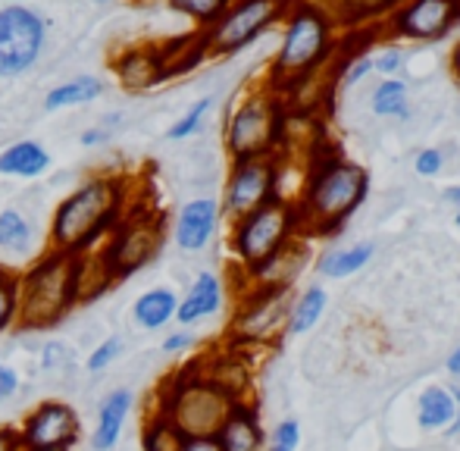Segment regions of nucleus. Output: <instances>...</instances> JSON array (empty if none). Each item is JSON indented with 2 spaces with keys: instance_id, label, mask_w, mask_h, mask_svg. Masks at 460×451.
<instances>
[{
  "instance_id": "79ce46f5",
  "label": "nucleus",
  "mask_w": 460,
  "mask_h": 451,
  "mask_svg": "<svg viewBox=\"0 0 460 451\" xmlns=\"http://www.w3.org/2000/svg\"><path fill=\"white\" fill-rule=\"evenodd\" d=\"M191 345H194V336H191V332H188V330H179V332H170V336L164 339L160 351H164V354H185Z\"/></svg>"
},
{
  "instance_id": "20e7f679",
  "label": "nucleus",
  "mask_w": 460,
  "mask_h": 451,
  "mask_svg": "<svg viewBox=\"0 0 460 451\" xmlns=\"http://www.w3.org/2000/svg\"><path fill=\"white\" fill-rule=\"evenodd\" d=\"M19 314L16 326L29 332L54 330L79 307V257L44 251L16 276Z\"/></svg>"
},
{
  "instance_id": "423d86ee",
  "label": "nucleus",
  "mask_w": 460,
  "mask_h": 451,
  "mask_svg": "<svg viewBox=\"0 0 460 451\" xmlns=\"http://www.w3.org/2000/svg\"><path fill=\"white\" fill-rule=\"evenodd\" d=\"M288 116L285 98L270 92L267 85L244 94L235 111L226 119V154L232 160H254V157H276L282 154L285 135H288Z\"/></svg>"
},
{
  "instance_id": "603ef678",
  "label": "nucleus",
  "mask_w": 460,
  "mask_h": 451,
  "mask_svg": "<svg viewBox=\"0 0 460 451\" xmlns=\"http://www.w3.org/2000/svg\"><path fill=\"white\" fill-rule=\"evenodd\" d=\"M94 4H107V0H94Z\"/></svg>"
},
{
  "instance_id": "8fccbe9b",
  "label": "nucleus",
  "mask_w": 460,
  "mask_h": 451,
  "mask_svg": "<svg viewBox=\"0 0 460 451\" xmlns=\"http://www.w3.org/2000/svg\"><path fill=\"white\" fill-rule=\"evenodd\" d=\"M445 198H448V201L455 204V208H460V185H455V189H448V195H445Z\"/></svg>"
},
{
  "instance_id": "a878e982",
  "label": "nucleus",
  "mask_w": 460,
  "mask_h": 451,
  "mask_svg": "<svg viewBox=\"0 0 460 451\" xmlns=\"http://www.w3.org/2000/svg\"><path fill=\"white\" fill-rule=\"evenodd\" d=\"M103 94V79L97 75H75V79L57 85L54 92L44 98V111H66V107H79V104H92Z\"/></svg>"
},
{
  "instance_id": "7ed1b4c3",
  "label": "nucleus",
  "mask_w": 460,
  "mask_h": 451,
  "mask_svg": "<svg viewBox=\"0 0 460 451\" xmlns=\"http://www.w3.org/2000/svg\"><path fill=\"white\" fill-rule=\"evenodd\" d=\"M369 176L360 164L341 154H316L307 166L301 195L295 198L301 235H329L364 204Z\"/></svg>"
},
{
  "instance_id": "c85d7f7f",
  "label": "nucleus",
  "mask_w": 460,
  "mask_h": 451,
  "mask_svg": "<svg viewBox=\"0 0 460 451\" xmlns=\"http://www.w3.org/2000/svg\"><path fill=\"white\" fill-rule=\"evenodd\" d=\"M376 116H385V119H407L411 116V101H407V85L401 79H382L373 88V98H369Z\"/></svg>"
},
{
  "instance_id": "393cba45",
  "label": "nucleus",
  "mask_w": 460,
  "mask_h": 451,
  "mask_svg": "<svg viewBox=\"0 0 460 451\" xmlns=\"http://www.w3.org/2000/svg\"><path fill=\"white\" fill-rule=\"evenodd\" d=\"M323 311H326V288L323 286L304 288L297 298H291L285 332H288V336H304V332H310L316 323H320Z\"/></svg>"
},
{
  "instance_id": "5701e85b",
  "label": "nucleus",
  "mask_w": 460,
  "mask_h": 451,
  "mask_svg": "<svg viewBox=\"0 0 460 451\" xmlns=\"http://www.w3.org/2000/svg\"><path fill=\"white\" fill-rule=\"evenodd\" d=\"M176 307H179V295L166 286H157V288H147L135 298L132 305V320L138 330H147V332H157L164 330L166 323L176 320Z\"/></svg>"
},
{
  "instance_id": "a211bd4d",
  "label": "nucleus",
  "mask_w": 460,
  "mask_h": 451,
  "mask_svg": "<svg viewBox=\"0 0 460 451\" xmlns=\"http://www.w3.org/2000/svg\"><path fill=\"white\" fill-rule=\"evenodd\" d=\"M219 220H223L219 201H213V198H194V201H188L179 210L176 223H172V238H176L179 251H188V254L204 251L213 242V235H217Z\"/></svg>"
},
{
  "instance_id": "cd10ccee",
  "label": "nucleus",
  "mask_w": 460,
  "mask_h": 451,
  "mask_svg": "<svg viewBox=\"0 0 460 451\" xmlns=\"http://www.w3.org/2000/svg\"><path fill=\"white\" fill-rule=\"evenodd\" d=\"M373 257V244H354V248H341V251H326V254L316 261V270L320 276H329V279H345V276H354L358 270H364Z\"/></svg>"
},
{
  "instance_id": "3c124183",
  "label": "nucleus",
  "mask_w": 460,
  "mask_h": 451,
  "mask_svg": "<svg viewBox=\"0 0 460 451\" xmlns=\"http://www.w3.org/2000/svg\"><path fill=\"white\" fill-rule=\"evenodd\" d=\"M6 273H10V270H6V267H4V263H0V279H4V276H6Z\"/></svg>"
},
{
  "instance_id": "b1692460",
  "label": "nucleus",
  "mask_w": 460,
  "mask_h": 451,
  "mask_svg": "<svg viewBox=\"0 0 460 451\" xmlns=\"http://www.w3.org/2000/svg\"><path fill=\"white\" fill-rule=\"evenodd\" d=\"M335 22L360 25V22H385L404 0H323Z\"/></svg>"
},
{
  "instance_id": "09e8293b",
  "label": "nucleus",
  "mask_w": 460,
  "mask_h": 451,
  "mask_svg": "<svg viewBox=\"0 0 460 451\" xmlns=\"http://www.w3.org/2000/svg\"><path fill=\"white\" fill-rule=\"evenodd\" d=\"M448 373H451V376H460V348H457V351H451V358H448Z\"/></svg>"
},
{
  "instance_id": "6ab92c4d",
  "label": "nucleus",
  "mask_w": 460,
  "mask_h": 451,
  "mask_svg": "<svg viewBox=\"0 0 460 451\" xmlns=\"http://www.w3.org/2000/svg\"><path fill=\"white\" fill-rule=\"evenodd\" d=\"M217 442L223 451H263L267 448V433L261 427L254 402H238L217 429Z\"/></svg>"
},
{
  "instance_id": "c756f323",
  "label": "nucleus",
  "mask_w": 460,
  "mask_h": 451,
  "mask_svg": "<svg viewBox=\"0 0 460 451\" xmlns=\"http://www.w3.org/2000/svg\"><path fill=\"white\" fill-rule=\"evenodd\" d=\"M182 439L185 436L166 417L154 414V411L147 414L145 427H141V448L145 451H179Z\"/></svg>"
},
{
  "instance_id": "e433bc0d",
  "label": "nucleus",
  "mask_w": 460,
  "mask_h": 451,
  "mask_svg": "<svg viewBox=\"0 0 460 451\" xmlns=\"http://www.w3.org/2000/svg\"><path fill=\"white\" fill-rule=\"evenodd\" d=\"M373 73V54H358L354 60H348L345 66H341V73H339V79H335V88H354L360 79H367V75Z\"/></svg>"
},
{
  "instance_id": "1a4fd4ad",
  "label": "nucleus",
  "mask_w": 460,
  "mask_h": 451,
  "mask_svg": "<svg viewBox=\"0 0 460 451\" xmlns=\"http://www.w3.org/2000/svg\"><path fill=\"white\" fill-rule=\"evenodd\" d=\"M160 244H164V217L141 204V208H128V214L103 238V248L97 251H101L110 276L119 282L145 270L157 257Z\"/></svg>"
},
{
  "instance_id": "0eeeda50",
  "label": "nucleus",
  "mask_w": 460,
  "mask_h": 451,
  "mask_svg": "<svg viewBox=\"0 0 460 451\" xmlns=\"http://www.w3.org/2000/svg\"><path fill=\"white\" fill-rule=\"evenodd\" d=\"M297 235H301V220H297L295 198L276 195L257 210L232 220L229 248L235 263L248 273V270L261 267L263 261H270L279 248H285Z\"/></svg>"
},
{
  "instance_id": "c9c22d12",
  "label": "nucleus",
  "mask_w": 460,
  "mask_h": 451,
  "mask_svg": "<svg viewBox=\"0 0 460 451\" xmlns=\"http://www.w3.org/2000/svg\"><path fill=\"white\" fill-rule=\"evenodd\" d=\"M38 360H41L44 373H66L73 367V348L63 345V341H44L41 351H38Z\"/></svg>"
},
{
  "instance_id": "c03bdc74",
  "label": "nucleus",
  "mask_w": 460,
  "mask_h": 451,
  "mask_svg": "<svg viewBox=\"0 0 460 451\" xmlns=\"http://www.w3.org/2000/svg\"><path fill=\"white\" fill-rule=\"evenodd\" d=\"M107 138H110V132L103 128V122H101V126H94V128H85V132L79 135V141L85 147H97V145H103Z\"/></svg>"
},
{
  "instance_id": "ea45409f",
  "label": "nucleus",
  "mask_w": 460,
  "mask_h": 451,
  "mask_svg": "<svg viewBox=\"0 0 460 451\" xmlns=\"http://www.w3.org/2000/svg\"><path fill=\"white\" fill-rule=\"evenodd\" d=\"M19 389H22V376H19V370L10 364H0V404L10 402Z\"/></svg>"
},
{
  "instance_id": "ddd939ff",
  "label": "nucleus",
  "mask_w": 460,
  "mask_h": 451,
  "mask_svg": "<svg viewBox=\"0 0 460 451\" xmlns=\"http://www.w3.org/2000/svg\"><path fill=\"white\" fill-rule=\"evenodd\" d=\"M44 19L29 6H4L0 10V75H22L35 66L44 48Z\"/></svg>"
},
{
  "instance_id": "de8ad7c7",
  "label": "nucleus",
  "mask_w": 460,
  "mask_h": 451,
  "mask_svg": "<svg viewBox=\"0 0 460 451\" xmlns=\"http://www.w3.org/2000/svg\"><path fill=\"white\" fill-rule=\"evenodd\" d=\"M448 66H451V75L460 82V38H457V44L451 48V54H448Z\"/></svg>"
},
{
  "instance_id": "f3484780",
  "label": "nucleus",
  "mask_w": 460,
  "mask_h": 451,
  "mask_svg": "<svg viewBox=\"0 0 460 451\" xmlns=\"http://www.w3.org/2000/svg\"><path fill=\"white\" fill-rule=\"evenodd\" d=\"M307 261H310L307 235L291 238L270 261H263L261 267L244 273L248 276V288H291L297 276H301V270L307 267Z\"/></svg>"
},
{
  "instance_id": "4c0bfd02",
  "label": "nucleus",
  "mask_w": 460,
  "mask_h": 451,
  "mask_svg": "<svg viewBox=\"0 0 460 451\" xmlns=\"http://www.w3.org/2000/svg\"><path fill=\"white\" fill-rule=\"evenodd\" d=\"M301 446V423L297 420H282L270 436L267 451H297Z\"/></svg>"
},
{
  "instance_id": "a19ab883",
  "label": "nucleus",
  "mask_w": 460,
  "mask_h": 451,
  "mask_svg": "<svg viewBox=\"0 0 460 451\" xmlns=\"http://www.w3.org/2000/svg\"><path fill=\"white\" fill-rule=\"evenodd\" d=\"M445 166V157L442 151H436V147H426V151L417 154V172L420 176H438Z\"/></svg>"
},
{
  "instance_id": "bb28decb",
  "label": "nucleus",
  "mask_w": 460,
  "mask_h": 451,
  "mask_svg": "<svg viewBox=\"0 0 460 451\" xmlns=\"http://www.w3.org/2000/svg\"><path fill=\"white\" fill-rule=\"evenodd\" d=\"M417 417L423 429H448V423L455 420V395H451V389L429 385L417 402Z\"/></svg>"
},
{
  "instance_id": "aec40b11",
  "label": "nucleus",
  "mask_w": 460,
  "mask_h": 451,
  "mask_svg": "<svg viewBox=\"0 0 460 451\" xmlns=\"http://www.w3.org/2000/svg\"><path fill=\"white\" fill-rule=\"evenodd\" d=\"M135 395L132 389L119 385V389L107 392L97 404V423L92 433V448L94 451H113L122 439V429H126V420L132 414Z\"/></svg>"
},
{
  "instance_id": "dca6fc26",
  "label": "nucleus",
  "mask_w": 460,
  "mask_h": 451,
  "mask_svg": "<svg viewBox=\"0 0 460 451\" xmlns=\"http://www.w3.org/2000/svg\"><path fill=\"white\" fill-rule=\"evenodd\" d=\"M113 73L119 79V85L128 88V92H147V88L170 79L160 44H141V48L119 50L113 57Z\"/></svg>"
},
{
  "instance_id": "37998d69",
  "label": "nucleus",
  "mask_w": 460,
  "mask_h": 451,
  "mask_svg": "<svg viewBox=\"0 0 460 451\" xmlns=\"http://www.w3.org/2000/svg\"><path fill=\"white\" fill-rule=\"evenodd\" d=\"M179 451H223L217 436H185Z\"/></svg>"
},
{
  "instance_id": "49530a36",
  "label": "nucleus",
  "mask_w": 460,
  "mask_h": 451,
  "mask_svg": "<svg viewBox=\"0 0 460 451\" xmlns=\"http://www.w3.org/2000/svg\"><path fill=\"white\" fill-rule=\"evenodd\" d=\"M455 395V420L448 423V436H457L460 433V389H451Z\"/></svg>"
},
{
  "instance_id": "2eb2a0df",
  "label": "nucleus",
  "mask_w": 460,
  "mask_h": 451,
  "mask_svg": "<svg viewBox=\"0 0 460 451\" xmlns=\"http://www.w3.org/2000/svg\"><path fill=\"white\" fill-rule=\"evenodd\" d=\"M198 370L210 379L217 389H223L235 402H251V385H254V367H251L248 354L242 348H223V351H210L200 360H194Z\"/></svg>"
},
{
  "instance_id": "473e14b6",
  "label": "nucleus",
  "mask_w": 460,
  "mask_h": 451,
  "mask_svg": "<svg viewBox=\"0 0 460 451\" xmlns=\"http://www.w3.org/2000/svg\"><path fill=\"white\" fill-rule=\"evenodd\" d=\"M122 351H126V339L122 336H107V339H101L97 345L88 351V358H85V370L88 373H103V370H110V367L116 364V360L122 358Z\"/></svg>"
},
{
  "instance_id": "f03ea898",
  "label": "nucleus",
  "mask_w": 460,
  "mask_h": 451,
  "mask_svg": "<svg viewBox=\"0 0 460 451\" xmlns=\"http://www.w3.org/2000/svg\"><path fill=\"white\" fill-rule=\"evenodd\" d=\"M339 54V22L323 0H291L282 19V41L270 63L267 88L276 94L295 92L310 75L323 73Z\"/></svg>"
},
{
  "instance_id": "72a5a7b5",
  "label": "nucleus",
  "mask_w": 460,
  "mask_h": 451,
  "mask_svg": "<svg viewBox=\"0 0 460 451\" xmlns=\"http://www.w3.org/2000/svg\"><path fill=\"white\" fill-rule=\"evenodd\" d=\"M210 107H213V98L194 101V104L185 111V116H179V119H176V126H170L166 138H170V141H182V138H191L194 132H200V126H204L207 113H210Z\"/></svg>"
},
{
  "instance_id": "39448f33",
  "label": "nucleus",
  "mask_w": 460,
  "mask_h": 451,
  "mask_svg": "<svg viewBox=\"0 0 460 451\" xmlns=\"http://www.w3.org/2000/svg\"><path fill=\"white\" fill-rule=\"evenodd\" d=\"M235 404V398L217 389L198 370V364H188L164 379L151 411L166 417L182 436H217V429L223 427Z\"/></svg>"
},
{
  "instance_id": "f704fd0d",
  "label": "nucleus",
  "mask_w": 460,
  "mask_h": 451,
  "mask_svg": "<svg viewBox=\"0 0 460 451\" xmlns=\"http://www.w3.org/2000/svg\"><path fill=\"white\" fill-rule=\"evenodd\" d=\"M16 314H19V295H16V276L6 273L0 279V336L6 330L16 326Z\"/></svg>"
},
{
  "instance_id": "4be33fe9",
  "label": "nucleus",
  "mask_w": 460,
  "mask_h": 451,
  "mask_svg": "<svg viewBox=\"0 0 460 451\" xmlns=\"http://www.w3.org/2000/svg\"><path fill=\"white\" fill-rule=\"evenodd\" d=\"M48 166H50V151L41 141L22 138L0 151V176L38 179L41 172H48Z\"/></svg>"
},
{
  "instance_id": "9b49d317",
  "label": "nucleus",
  "mask_w": 460,
  "mask_h": 451,
  "mask_svg": "<svg viewBox=\"0 0 460 451\" xmlns=\"http://www.w3.org/2000/svg\"><path fill=\"white\" fill-rule=\"evenodd\" d=\"M279 182H282V154L276 157H254V160H232L229 179L223 189V210L229 220L251 214L270 198L279 195Z\"/></svg>"
},
{
  "instance_id": "4468645a",
  "label": "nucleus",
  "mask_w": 460,
  "mask_h": 451,
  "mask_svg": "<svg viewBox=\"0 0 460 451\" xmlns=\"http://www.w3.org/2000/svg\"><path fill=\"white\" fill-rule=\"evenodd\" d=\"M460 22V0H404L382 22L394 41H438Z\"/></svg>"
},
{
  "instance_id": "f8f14e48",
  "label": "nucleus",
  "mask_w": 460,
  "mask_h": 451,
  "mask_svg": "<svg viewBox=\"0 0 460 451\" xmlns=\"http://www.w3.org/2000/svg\"><path fill=\"white\" fill-rule=\"evenodd\" d=\"M22 451H73L82 436V417L63 398L38 402L16 427Z\"/></svg>"
},
{
  "instance_id": "412c9836",
  "label": "nucleus",
  "mask_w": 460,
  "mask_h": 451,
  "mask_svg": "<svg viewBox=\"0 0 460 451\" xmlns=\"http://www.w3.org/2000/svg\"><path fill=\"white\" fill-rule=\"evenodd\" d=\"M223 298H226V288H223V279L217 273H198L194 282L188 286L185 298H179V307H176V323L179 326H194L200 320L213 317V314L223 307Z\"/></svg>"
},
{
  "instance_id": "6e6552de",
  "label": "nucleus",
  "mask_w": 460,
  "mask_h": 451,
  "mask_svg": "<svg viewBox=\"0 0 460 451\" xmlns=\"http://www.w3.org/2000/svg\"><path fill=\"white\" fill-rule=\"evenodd\" d=\"M291 0H232L229 10L213 25L198 31L204 57H232L251 48L273 25H282Z\"/></svg>"
},
{
  "instance_id": "5fc2aeb1",
  "label": "nucleus",
  "mask_w": 460,
  "mask_h": 451,
  "mask_svg": "<svg viewBox=\"0 0 460 451\" xmlns=\"http://www.w3.org/2000/svg\"><path fill=\"white\" fill-rule=\"evenodd\" d=\"M0 364H4V360H0Z\"/></svg>"
},
{
  "instance_id": "864d4df0",
  "label": "nucleus",
  "mask_w": 460,
  "mask_h": 451,
  "mask_svg": "<svg viewBox=\"0 0 460 451\" xmlns=\"http://www.w3.org/2000/svg\"><path fill=\"white\" fill-rule=\"evenodd\" d=\"M457 226H460V214H457Z\"/></svg>"
},
{
  "instance_id": "a18cd8bd",
  "label": "nucleus",
  "mask_w": 460,
  "mask_h": 451,
  "mask_svg": "<svg viewBox=\"0 0 460 451\" xmlns=\"http://www.w3.org/2000/svg\"><path fill=\"white\" fill-rule=\"evenodd\" d=\"M0 451H22L19 448L16 427H0Z\"/></svg>"
},
{
  "instance_id": "2f4dec72",
  "label": "nucleus",
  "mask_w": 460,
  "mask_h": 451,
  "mask_svg": "<svg viewBox=\"0 0 460 451\" xmlns=\"http://www.w3.org/2000/svg\"><path fill=\"white\" fill-rule=\"evenodd\" d=\"M166 4H170V10H176L179 16L191 19L198 29H207V25H213L229 10L232 0H166Z\"/></svg>"
},
{
  "instance_id": "f257e3e1",
  "label": "nucleus",
  "mask_w": 460,
  "mask_h": 451,
  "mask_svg": "<svg viewBox=\"0 0 460 451\" xmlns=\"http://www.w3.org/2000/svg\"><path fill=\"white\" fill-rule=\"evenodd\" d=\"M128 198H132V182L119 172L88 176L54 208L48 229L50 251L75 257L94 251L128 214L132 208Z\"/></svg>"
},
{
  "instance_id": "9d476101",
  "label": "nucleus",
  "mask_w": 460,
  "mask_h": 451,
  "mask_svg": "<svg viewBox=\"0 0 460 451\" xmlns=\"http://www.w3.org/2000/svg\"><path fill=\"white\" fill-rule=\"evenodd\" d=\"M291 288H248L229 323V345L251 351L270 348L285 336Z\"/></svg>"
},
{
  "instance_id": "58836bf2",
  "label": "nucleus",
  "mask_w": 460,
  "mask_h": 451,
  "mask_svg": "<svg viewBox=\"0 0 460 451\" xmlns=\"http://www.w3.org/2000/svg\"><path fill=\"white\" fill-rule=\"evenodd\" d=\"M401 66H404V50H401L398 44H385V48L373 57V73L385 75V79H394V75L401 73Z\"/></svg>"
},
{
  "instance_id": "7c9ffc66",
  "label": "nucleus",
  "mask_w": 460,
  "mask_h": 451,
  "mask_svg": "<svg viewBox=\"0 0 460 451\" xmlns=\"http://www.w3.org/2000/svg\"><path fill=\"white\" fill-rule=\"evenodd\" d=\"M31 244V223L19 210H0V251L10 254H25Z\"/></svg>"
}]
</instances>
